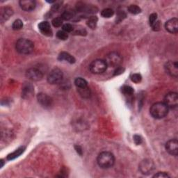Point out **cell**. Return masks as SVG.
I'll return each mask as SVG.
<instances>
[{
	"instance_id": "obj_2",
	"label": "cell",
	"mask_w": 178,
	"mask_h": 178,
	"mask_svg": "<svg viewBox=\"0 0 178 178\" xmlns=\"http://www.w3.org/2000/svg\"><path fill=\"white\" fill-rule=\"evenodd\" d=\"M97 162L100 168H109L112 167L115 163L114 155L110 152H102L99 154Z\"/></svg>"
},
{
	"instance_id": "obj_29",
	"label": "cell",
	"mask_w": 178,
	"mask_h": 178,
	"mask_svg": "<svg viewBox=\"0 0 178 178\" xmlns=\"http://www.w3.org/2000/svg\"><path fill=\"white\" fill-rule=\"evenodd\" d=\"M131 80H132V81L133 82L136 83V84H138V83L141 82L142 77H141V75H140V74L136 73V74H134V75H132Z\"/></svg>"
},
{
	"instance_id": "obj_6",
	"label": "cell",
	"mask_w": 178,
	"mask_h": 178,
	"mask_svg": "<svg viewBox=\"0 0 178 178\" xmlns=\"http://www.w3.org/2000/svg\"><path fill=\"white\" fill-rule=\"evenodd\" d=\"M64 77L63 72L58 68H55L51 70L47 76V82L51 84H59Z\"/></svg>"
},
{
	"instance_id": "obj_37",
	"label": "cell",
	"mask_w": 178,
	"mask_h": 178,
	"mask_svg": "<svg viewBox=\"0 0 178 178\" xmlns=\"http://www.w3.org/2000/svg\"><path fill=\"white\" fill-rule=\"evenodd\" d=\"M75 148H76V150H77V152L78 153H80V155H82V148H81L80 146L76 145L75 146Z\"/></svg>"
},
{
	"instance_id": "obj_33",
	"label": "cell",
	"mask_w": 178,
	"mask_h": 178,
	"mask_svg": "<svg viewBox=\"0 0 178 178\" xmlns=\"http://www.w3.org/2000/svg\"><path fill=\"white\" fill-rule=\"evenodd\" d=\"M126 17V14L125 13L123 12V11H121V12H119L118 13V15H117V18L116 20H118V22H120L122 21V20L125 18Z\"/></svg>"
},
{
	"instance_id": "obj_25",
	"label": "cell",
	"mask_w": 178,
	"mask_h": 178,
	"mask_svg": "<svg viewBox=\"0 0 178 178\" xmlns=\"http://www.w3.org/2000/svg\"><path fill=\"white\" fill-rule=\"evenodd\" d=\"M73 15L74 13L73 12H72L71 11H66L62 13L61 17L63 19V20H69L71 18H73Z\"/></svg>"
},
{
	"instance_id": "obj_1",
	"label": "cell",
	"mask_w": 178,
	"mask_h": 178,
	"mask_svg": "<svg viewBox=\"0 0 178 178\" xmlns=\"http://www.w3.org/2000/svg\"><path fill=\"white\" fill-rule=\"evenodd\" d=\"M169 108L164 102H156L150 107V113L154 118L161 119L166 116Z\"/></svg>"
},
{
	"instance_id": "obj_26",
	"label": "cell",
	"mask_w": 178,
	"mask_h": 178,
	"mask_svg": "<svg viewBox=\"0 0 178 178\" xmlns=\"http://www.w3.org/2000/svg\"><path fill=\"white\" fill-rule=\"evenodd\" d=\"M23 27V23H22V21L21 20L17 19L16 20H15L14 22L13 23L12 25V28L13 30H20Z\"/></svg>"
},
{
	"instance_id": "obj_16",
	"label": "cell",
	"mask_w": 178,
	"mask_h": 178,
	"mask_svg": "<svg viewBox=\"0 0 178 178\" xmlns=\"http://www.w3.org/2000/svg\"><path fill=\"white\" fill-rule=\"evenodd\" d=\"M38 28H39L40 31H41L42 34L48 36H50L52 35V29L50 27V24L48 22H40L38 25Z\"/></svg>"
},
{
	"instance_id": "obj_17",
	"label": "cell",
	"mask_w": 178,
	"mask_h": 178,
	"mask_svg": "<svg viewBox=\"0 0 178 178\" xmlns=\"http://www.w3.org/2000/svg\"><path fill=\"white\" fill-rule=\"evenodd\" d=\"M58 59L61 61H66L70 64H74L75 62V58L69 53L65 52L60 53L59 56H58Z\"/></svg>"
},
{
	"instance_id": "obj_18",
	"label": "cell",
	"mask_w": 178,
	"mask_h": 178,
	"mask_svg": "<svg viewBox=\"0 0 178 178\" xmlns=\"http://www.w3.org/2000/svg\"><path fill=\"white\" fill-rule=\"evenodd\" d=\"M13 11L10 7L4 8L1 11V19L2 20H6L13 15Z\"/></svg>"
},
{
	"instance_id": "obj_5",
	"label": "cell",
	"mask_w": 178,
	"mask_h": 178,
	"mask_svg": "<svg viewBox=\"0 0 178 178\" xmlns=\"http://www.w3.org/2000/svg\"><path fill=\"white\" fill-rule=\"evenodd\" d=\"M107 68V65L105 61V60L96 59L90 64L89 69L92 73L99 75L105 73Z\"/></svg>"
},
{
	"instance_id": "obj_4",
	"label": "cell",
	"mask_w": 178,
	"mask_h": 178,
	"mask_svg": "<svg viewBox=\"0 0 178 178\" xmlns=\"http://www.w3.org/2000/svg\"><path fill=\"white\" fill-rule=\"evenodd\" d=\"M105 61L107 65V67H118L123 62V58L118 53L113 52L106 56Z\"/></svg>"
},
{
	"instance_id": "obj_24",
	"label": "cell",
	"mask_w": 178,
	"mask_h": 178,
	"mask_svg": "<svg viewBox=\"0 0 178 178\" xmlns=\"http://www.w3.org/2000/svg\"><path fill=\"white\" fill-rule=\"evenodd\" d=\"M128 11L132 14H139L141 12V9L136 5H130L128 7Z\"/></svg>"
},
{
	"instance_id": "obj_32",
	"label": "cell",
	"mask_w": 178,
	"mask_h": 178,
	"mask_svg": "<svg viewBox=\"0 0 178 178\" xmlns=\"http://www.w3.org/2000/svg\"><path fill=\"white\" fill-rule=\"evenodd\" d=\"M157 18V13H152L150 15L149 17V22H150V25L152 27L153 24H155V22H156Z\"/></svg>"
},
{
	"instance_id": "obj_8",
	"label": "cell",
	"mask_w": 178,
	"mask_h": 178,
	"mask_svg": "<svg viewBox=\"0 0 178 178\" xmlns=\"http://www.w3.org/2000/svg\"><path fill=\"white\" fill-rule=\"evenodd\" d=\"M164 103L170 109H175L178 105V96L176 93L170 92L166 95L164 98Z\"/></svg>"
},
{
	"instance_id": "obj_28",
	"label": "cell",
	"mask_w": 178,
	"mask_h": 178,
	"mask_svg": "<svg viewBox=\"0 0 178 178\" xmlns=\"http://www.w3.org/2000/svg\"><path fill=\"white\" fill-rule=\"evenodd\" d=\"M56 36H57V37L59 38L60 40H66L67 37H68V35H67V33H66V31H58L57 33H56Z\"/></svg>"
},
{
	"instance_id": "obj_34",
	"label": "cell",
	"mask_w": 178,
	"mask_h": 178,
	"mask_svg": "<svg viewBox=\"0 0 178 178\" xmlns=\"http://www.w3.org/2000/svg\"><path fill=\"white\" fill-rule=\"evenodd\" d=\"M169 175L167 174V173H164V172H159L157 173V174H155L153 177H162V178H165V177H168Z\"/></svg>"
},
{
	"instance_id": "obj_13",
	"label": "cell",
	"mask_w": 178,
	"mask_h": 178,
	"mask_svg": "<svg viewBox=\"0 0 178 178\" xmlns=\"http://www.w3.org/2000/svg\"><path fill=\"white\" fill-rule=\"evenodd\" d=\"M165 28L169 33H176L178 31V20L175 17L168 20L165 24Z\"/></svg>"
},
{
	"instance_id": "obj_30",
	"label": "cell",
	"mask_w": 178,
	"mask_h": 178,
	"mask_svg": "<svg viewBox=\"0 0 178 178\" xmlns=\"http://www.w3.org/2000/svg\"><path fill=\"white\" fill-rule=\"evenodd\" d=\"M52 24L55 27H59L63 24V19L61 17H56L52 20Z\"/></svg>"
},
{
	"instance_id": "obj_15",
	"label": "cell",
	"mask_w": 178,
	"mask_h": 178,
	"mask_svg": "<svg viewBox=\"0 0 178 178\" xmlns=\"http://www.w3.org/2000/svg\"><path fill=\"white\" fill-rule=\"evenodd\" d=\"M20 8L25 11H31L36 7V2L33 0H21L19 2Z\"/></svg>"
},
{
	"instance_id": "obj_21",
	"label": "cell",
	"mask_w": 178,
	"mask_h": 178,
	"mask_svg": "<svg viewBox=\"0 0 178 178\" xmlns=\"http://www.w3.org/2000/svg\"><path fill=\"white\" fill-rule=\"evenodd\" d=\"M75 84L78 89H81V88L86 87L88 86V83L82 77H78L75 80Z\"/></svg>"
},
{
	"instance_id": "obj_11",
	"label": "cell",
	"mask_w": 178,
	"mask_h": 178,
	"mask_svg": "<svg viewBox=\"0 0 178 178\" xmlns=\"http://www.w3.org/2000/svg\"><path fill=\"white\" fill-rule=\"evenodd\" d=\"M166 150L169 154L177 156L178 154V142L177 139H171L166 143Z\"/></svg>"
},
{
	"instance_id": "obj_38",
	"label": "cell",
	"mask_w": 178,
	"mask_h": 178,
	"mask_svg": "<svg viewBox=\"0 0 178 178\" xmlns=\"http://www.w3.org/2000/svg\"><path fill=\"white\" fill-rule=\"evenodd\" d=\"M1 163H2V166H1V167L2 168L3 167V166H4V161L2 159H1Z\"/></svg>"
},
{
	"instance_id": "obj_20",
	"label": "cell",
	"mask_w": 178,
	"mask_h": 178,
	"mask_svg": "<svg viewBox=\"0 0 178 178\" xmlns=\"http://www.w3.org/2000/svg\"><path fill=\"white\" fill-rule=\"evenodd\" d=\"M78 92L80 95L84 98H89L91 96V90L88 86L78 89Z\"/></svg>"
},
{
	"instance_id": "obj_23",
	"label": "cell",
	"mask_w": 178,
	"mask_h": 178,
	"mask_svg": "<svg viewBox=\"0 0 178 178\" xmlns=\"http://www.w3.org/2000/svg\"><path fill=\"white\" fill-rule=\"evenodd\" d=\"M114 14V11L111 8H105V9H103L102 12H101V15L103 17H106V18H109V17H112Z\"/></svg>"
},
{
	"instance_id": "obj_36",
	"label": "cell",
	"mask_w": 178,
	"mask_h": 178,
	"mask_svg": "<svg viewBox=\"0 0 178 178\" xmlns=\"http://www.w3.org/2000/svg\"><path fill=\"white\" fill-rule=\"evenodd\" d=\"M152 29L154 31H158L160 29L161 27V25H160V22L159 21H156L155 22V24L152 26Z\"/></svg>"
},
{
	"instance_id": "obj_19",
	"label": "cell",
	"mask_w": 178,
	"mask_h": 178,
	"mask_svg": "<svg viewBox=\"0 0 178 178\" xmlns=\"http://www.w3.org/2000/svg\"><path fill=\"white\" fill-rule=\"evenodd\" d=\"M24 151V147H21V148H18V149L15 150L14 152L8 155V157H7V159L8 160H13L15 158H17V157H18L19 156H20V155L22 154V153H23Z\"/></svg>"
},
{
	"instance_id": "obj_27",
	"label": "cell",
	"mask_w": 178,
	"mask_h": 178,
	"mask_svg": "<svg viewBox=\"0 0 178 178\" xmlns=\"http://www.w3.org/2000/svg\"><path fill=\"white\" fill-rule=\"evenodd\" d=\"M122 91L125 95L128 96H132L133 93H134V89L131 86H123Z\"/></svg>"
},
{
	"instance_id": "obj_3",
	"label": "cell",
	"mask_w": 178,
	"mask_h": 178,
	"mask_svg": "<svg viewBox=\"0 0 178 178\" xmlns=\"http://www.w3.org/2000/svg\"><path fill=\"white\" fill-rule=\"evenodd\" d=\"M16 50L22 55H29L33 51L34 45L30 40L26 38H20L15 45Z\"/></svg>"
},
{
	"instance_id": "obj_31",
	"label": "cell",
	"mask_w": 178,
	"mask_h": 178,
	"mask_svg": "<svg viewBox=\"0 0 178 178\" xmlns=\"http://www.w3.org/2000/svg\"><path fill=\"white\" fill-rule=\"evenodd\" d=\"M63 31H66V33L72 32L73 31V27L70 24H65L63 26Z\"/></svg>"
},
{
	"instance_id": "obj_12",
	"label": "cell",
	"mask_w": 178,
	"mask_h": 178,
	"mask_svg": "<svg viewBox=\"0 0 178 178\" xmlns=\"http://www.w3.org/2000/svg\"><path fill=\"white\" fill-rule=\"evenodd\" d=\"M34 90L33 86L31 83H25L23 85L22 91V96L24 99H29L33 95Z\"/></svg>"
},
{
	"instance_id": "obj_14",
	"label": "cell",
	"mask_w": 178,
	"mask_h": 178,
	"mask_svg": "<svg viewBox=\"0 0 178 178\" xmlns=\"http://www.w3.org/2000/svg\"><path fill=\"white\" fill-rule=\"evenodd\" d=\"M38 102L44 107H49L52 105V100L50 97L45 93H39L37 96Z\"/></svg>"
},
{
	"instance_id": "obj_10",
	"label": "cell",
	"mask_w": 178,
	"mask_h": 178,
	"mask_svg": "<svg viewBox=\"0 0 178 178\" xmlns=\"http://www.w3.org/2000/svg\"><path fill=\"white\" fill-rule=\"evenodd\" d=\"M166 72L169 75L177 77L178 75V65L175 61H168L165 65Z\"/></svg>"
},
{
	"instance_id": "obj_35",
	"label": "cell",
	"mask_w": 178,
	"mask_h": 178,
	"mask_svg": "<svg viewBox=\"0 0 178 178\" xmlns=\"http://www.w3.org/2000/svg\"><path fill=\"white\" fill-rule=\"evenodd\" d=\"M134 143L136 144V145H140V144L142 143V139L140 136L139 135H135L134 136Z\"/></svg>"
},
{
	"instance_id": "obj_22",
	"label": "cell",
	"mask_w": 178,
	"mask_h": 178,
	"mask_svg": "<svg viewBox=\"0 0 178 178\" xmlns=\"http://www.w3.org/2000/svg\"><path fill=\"white\" fill-rule=\"evenodd\" d=\"M98 19L96 16H91L90 18H89L87 21V25L92 29H94L96 28L97 23H98Z\"/></svg>"
},
{
	"instance_id": "obj_9",
	"label": "cell",
	"mask_w": 178,
	"mask_h": 178,
	"mask_svg": "<svg viewBox=\"0 0 178 178\" xmlns=\"http://www.w3.org/2000/svg\"><path fill=\"white\" fill-rule=\"evenodd\" d=\"M26 76L29 80L37 82V81L42 80L43 75H42V73L40 70L35 68V67H31V68H29L27 71Z\"/></svg>"
},
{
	"instance_id": "obj_7",
	"label": "cell",
	"mask_w": 178,
	"mask_h": 178,
	"mask_svg": "<svg viewBox=\"0 0 178 178\" xmlns=\"http://www.w3.org/2000/svg\"><path fill=\"white\" fill-rule=\"evenodd\" d=\"M155 164L150 159H145L139 164V170L142 174L149 175L155 170Z\"/></svg>"
}]
</instances>
